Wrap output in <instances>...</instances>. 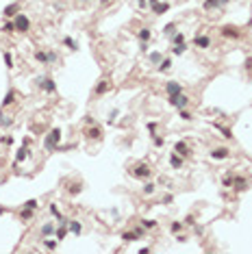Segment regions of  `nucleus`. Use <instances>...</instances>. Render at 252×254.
Listing matches in <instances>:
<instances>
[{"mask_svg": "<svg viewBox=\"0 0 252 254\" xmlns=\"http://www.w3.org/2000/svg\"><path fill=\"white\" fill-rule=\"evenodd\" d=\"M57 243H59V239H46V241H44V245H46L48 250H55Z\"/></svg>", "mask_w": 252, "mask_h": 254, "instance_id": "obj_28", "label": "nucleus"}, {"mask_svg": "<svg viewBox=\"0 0 252 254\" xmlns=\"http://www.w3.org/2000/svg\"><path fill=\"white\" fill-rule=\"evenodd\" d=\"M193 43L198 46V48H209V46H211V39H209L207 35H198V37H193Z\"/></svg>", "mask_w": 252, "mask_h": 254, "instance_id": "obj_8", "label": "nucleus"}, {"mask_svg": "<svg viewBox=\"0 0 252 254\" xmlns=\"http://www.w3.org/2000/svg\"><path fill=\"white\" fill-rule=\"evenodd\" d=\"M183 228V222H172V226H170V230H172V233L176 235V233H178V230Z\"/></svg>", "mask_w": 252, "mask_h": 254, "instance_id": "obj_33", "label": "nucleus"}, {"mask_svg": "<svg viewBox=\"0 0 252 254\" xmlns=\"http://www.w3.org/2000/svg\"><path fill=\"white\" fill-rule=\"evenodd\" d=\"M152 141H155V146H157V148H161V146L165 144V141H163V137H159V135H155V137H152Z\"/></svg>", "mask_w": 252, "mask_h": 254, "instance_id": "obj_40", "label": "nucleus"}, {"mask_svg": "<svg viewBox=\"0 0 252 254\" xmlns=\"http://www.w3.org/2000/svg\"><path fill=\"white\" fill-rule=\"evenodd\" d=\"M155 187H157V185H152V182H146V187H143V193H146V196L155 193Z\"/></svg>", "mask_w": 252, "mask_h": 254, "instance_id": "obj_32", "label": "nucleus"}, {"mask_svg": "<svg viewBox=\"0 0 252 254\" xmlns=\"http://www.w3.org/2000/svg\"><path fill=\"white\" fill-rule=\"evenodd\" d=\"M174 152L181 154V156H187V154H189V146H187L185 141H176V144H174Z\"/></svg>", "mask_w": 252, "mask_h": 254, "instance_id": "obj_6", "label": "nucleus"}, {"mask_svg": "<svg viewBox=\"0 0 252 254\" xmlns=\"http://www.w3.org/2000/svg\"><path fill=\"white\" fill-rule=\"evenodd\" d=\"M185 50H187L185 41H183V43H174V48H172V52H174V54H183Z\"/></svg>", "mask_w": 252, "mask_h": 254, "instance_id": "obj_20", "label": "nucleus"}, {"mask_svg": "<svg viewBox=\"0 0 252 254\" xmlns=\"http://www.w3.org/2000/svg\"><path fill=\"white\" fill-rule=\"evenodd\" d=\"M122 239L131 243V241H137L139 237H137V233H135V230H133V233H124V235H122Z\"/></svg>", "mask_w": 252, "mask_h": 254, "instance_id": "obj_23", "label": "nucleus"}, {"mask_svg": "<svg viewBox=\"0 0 252 254\" xmlns=\"http://www.w3.org/2000/svg\"><path fill=\"white\" fill-rule=\"evenodd\" d=\"M215 7H220V0H204V9L209 11V9H215Z\"/></svg>", "mask_w": 252, "mask_h": 254, "instance_id": "obj_27", "label": "nucleus"}, {"mask_svg": "<svg viewBox=\"0 0 252 254\" xmlns=\"http://www.w3.org/2000/svg\"><path fill=\"white\" fill-rule=\"evenodd\" d=\"M48 61L55 63V61H57V54H55V52H48Z\"/></svg>", "mask_w": 252, "mask_h": 254, "instance_id": "obj_47", "label": "nucleus"}, {"mask_svg": "<svg viewBox=\"0 0 252 254\" xmlns=\"http://www.w3.org/2000/svg\"><path fill=\"white\" fill-rule=\"evenodd\" d=\"M137 37H139L141 41H148V39H150V31H148V28H143V31H139V35H137Z\"/></svg>", "mask_w": 252, "mask_h": 254, "instance_id": "obj_34", "label": "nucleus"}, {"mask_svg": "<svg viewBox=\"0 0 252 254\" xmlns=\"http://www.w3.org/2000/svg\"><path fill=\"white\" fill-rule=\"evenodd\" d=\"M37 206H39V202H37L35 198H31V200L24 202V209H31V211H33V209H37Z\"/></svg>", "mask_w": 252, "mask_h": 254, "instance_id": "obj_24", "label": "nucleus"}, {"mask_svg": "<svg viewBox=\"0 0 252 254\" xmlns=\"http://www.w3.org/2000/svg\"><path fill=\"white\" fill-rule=\"evenodd\" d=\"M172 200H174L172 196H165V198H163V204H172Z\"/></svg>", "mask_w": 252, "mask_h": 254, "instance_id": "obj_50", "label": "nucleus"}, {"mask_svg": "<svg viewBox=\"0 0 252 254\" xmlns=\"http://www.w3.org/2000/svg\"><path fill=\"white\" fill-rule=\"evenodd\" d=\"M233 176H224V180H222V185H224V187H231V185H233Z\"/></svg>", "mask_w": 252, "mask_h": 254, "instance_id": "obj_41", "label": "nucleus"}, {"mask_svg": "<svg viewBox=\"0 0 252 254\" xmlns=\"http://www.w3.org/2000/svg\"><path fill=\"white\" fill-rule=\"evenodd\" d=\"M148 130H150V133H155V130H157V124H155V122H150V124H148Z\"/></svg>", "mask_w": 252, "mask_h": 254, "instance_id": "obj_48", "label": "nucleus"}, {"mask_svg": "<svg viewBox=\"0 0 252 254\" xmlns=\"http://www.w3.org/2000/svg\"><path fill=\"white\" fill-rule=\"evenodd\" d=\"M133 176H135V178H148V176H150V167H148V163H137L135 170H133Z\"/></svg>", "mask_w": 252, "mask_h": 254, "instance_id": "obj_4", "label": "nucleus"}, {"mask_svg": "<svg viewBox=\"0 0 252 254\" xmlns=\"http://www.w3.org/2000/svg\"><path fill=\"white\" fill-rule=\"evenodd\" d=\"M178 115H181V120H185V122H189V120H191V115H189L187 111H183V109H181V113H178Z\"/></svg>", "mask_w": 252, "mask_h": 254, "instance_id": "obj_42", "label": "nucleus"}, {"mask_svg": "<svg viewBox=\"0 0 252 254\" xmlns=\"http://www.w3.org/2000/svg\"><path fill=\"white\" fill-rule=\"evenodd\" d=\"M87 137H91V139H100V128H96V126L89 128L87 130Z\"/></svg>", "mask_w": 252, "mask_h": 254, "instance_id": "obj_26", "label": "nucleus"}, {"mask_svg": "<svg viewBox=\"0 0 252 254\" xmlns=\"http://www.w3.org/2000/svg\"><path fill=\"white\" fill-rule=\"evenodd\" d=\"M115 115H117V111H111V118H107V122H109V124H113V122H115Z\"/></svg>", "mask_w": 252, "mask_h": 254, "instance_id": "obj_46", "label": "nucleus"}, {"mask_svg": "<svg viewBox=\"0 0 252 254\" xmlns=\"http://www.w3.org/2000/svg\"><path fill=\"white\" fill-rule=\"evenodd\" d=\"M109 89H111V83H109V80H100L94 91H96V96H102V94H107Z\"/></svg>", "mask_w": 252, "mask_h": 254, "instance_id": "obj_7", "label": "nucleus"}, {"mask_svg": "<svg viewBox=\"0 0 252 254\" xmlns=\"http://www.w3.org/2000/svg\"><path fill=\"white\" fill-rule=\"evenodd\" d=\"M167 9H170V5H167V2H163V5H159V2H157V5L152 7V11H155V13H159V15H161V13H165Z\"/></svg>", "mask_w": 252, "mask_h": 254, "instance_id": "obj_19", "label": "nucleus"}, {"mask_svg": "<svg viewBox=\"0 0 252 254\" xmlns=\"http://www.w3.org/2000/svg\"><path fill=\"white\" fill-rule=\"evenodd\" d=\"M170 165H172L174 170H181V167H183V156L174 152V154L170 156Z\"/></svg>", "mask_w": 252, "mask_h": 254, "instance_id": "obj_9", "label": "nucleus"}, {"mask_svg": "<svg viewBox=\"0 0 252 254\" xmlns=\"http://www.w3.org/2000/svg\"><path fill=\"white\" fill-rule=\"evenodd\" d=\"M67 228L72 230L74 235H81V230H83V226H81L78 222H67Z\"/></svg>", "mask_w": 252, "mask_h": 254, "instance_id": "obj_15", "label": "nucleus"}, {"mask_svg": "<svg viewBox=\"0 0 252 254\" xmlns=\"http://www.w3.org/2000/svg\"><path fill=\"white\" fill-rule=\"evenodd\" d=\"M29 28H31V22H29V17L24 15V13L15 15V31H20V33H26Z\"/></svg>", "mask_w": 252, "mask_h": 254, "instance_id": "obj_2", "label": "nucleus"}, {"mask_svg": "<svg viewBox=\"0 0 252 254\" xmlns=\"http://www.w3.org/2000/svg\"><path fill=\"white\" fill-rule=\"evenodd\" d=\"M100 2H109V0H100Z\"/></svg>", "mask_w": 252, "mask_h": 254, "instance_id": "obj_51", "label": "nucleus"}, {"mask_svg": "<svg viewBox=\"0 0 252 254\" xmlns=\"http://www.w3.org/2000/svg\"><path fill=\"white\" fill-rule=\"evenodd\" d=\"M70 193H81V187H78V185H72V187H70Z\"/></svg>", "mask_w": 252, "mask_h": 254, "instance_id": "obj_45", "label": "nucleus"}, {"mask_svg": "<svg viewBox=\"0 0 252 254\" xmlns=\"http://www.w3.org/2000/svg\"><path fill=\"white\" fill-rule=\"evenodd\" d=\"M172 41H174V43H183V41H185V35H183V33H176V35L172 37Z\"/></svg>", "mask_w": 252, "mask_h": 254, "instance_id": "obj_37", "label": "nucleus"}, {"mask_svg": "<svg viewBox=\"0 0 252 254\" xmlns=\"http://www.w3.org/2000/svg\"><path fill=\"white\" fill-rule=\"evenodd\" d=\"M35 59H37L39 63H50V61H48V54H46V52H41V50H37V52H35Z\"/></svg>", "mask_w": 252, "mask_h": 254, "instance_id": "obj_25", "label": "nucleus"}, {"mask_svg": "<svg viewBox=\"0 0 252 254\" xmlns=\"http://www.w3.org/2000/svg\"><path fill=\"white\" fill-rule=\"evenodd\" d=\"M17 11H20V5L13 2V5H9V7H5V17H15Z\"/></svg>", "mask_w": 252, "mask_h": 254, "instance_id": "obj_10", "label": "nucleus"}, {"mask_svg": "<svg viewBox=\"0 0 252 254\" xmlns=\"http://www.w3.org/2000/svg\"><path fill=\"white\" fill-rule=\"evenodd\" d=\"M150 63H161V52H150Z\"/></svg>", "mask_w": 252, "mask_h": 254, "instance_id": "obj_30", "label": "nucleus"}, {"mask_svg": "<svg viewBox=\"0 0 252 254\" xmlns=\"http://www.w3.org/2000/svg\"><path fill=\"white\" fill-rule=\"evenodd\" d=\"M63 43L67 46V48H70V50H76V48H78V43H76V41H74L72 37H63Z\"/></svg>", "mask_w": 252, "mask_h": 254, "instance_id": "obj_22", "label": "nucleus"}, {"mask_svg": "<svg viewBox=\"0 0 252 254\" xmlns=\"http://www.w3.org/2000/svg\"><path fill=\"white\" fill-rule=\"evenodd\" d=\"M31 217H33L31 209H24V211H22V219H31Z\"/></svg>", "mask_w": 252, "mask_h": 254, "instance_id": "obj_43", "label": "nucleus"}, {"mask_svg": "<svg viewBox=\"0 0 252 254\" xmlns=\"http://www.w3.org/2000/svg\"><path fill=\"white\" fill-rule=\"evenodd\" d=\"M37 85L44 91H48V94H55V91H57V83L52 78H37Z\"/></svg>", "mask_w": 252, "mask_h": 254, "instance_id": "obj_3", "label": "nucleus"}, {"mask_svg": "<svg viewBox=\"0 0 252 254\" xmlns=\"http://www.w3.org/2000/svg\"><path fill=\"white\" fill-rule=\"evenodd\" d=\"M50 213H52V217H57V222H61V219H65V217L61 215V211L57 209V204H50Z\"/></svg>", "mask_w": 252, "mask_h": 254, "instance_id": "obj_18", "label": "nucleus"}, {"mask_svg": "<svg viewBox=\"0 0 252 254\" xmlns=\"http://www.w3.org/2000/svg\"><path fill=\"white\" fill-rule=\"evenodd\" d=\"M226 156H228V150H226V148H217V150L211 152V159H217V161H222Z\"/></svg>", "mask_w": 252, "mask_h": 254, "instance_id": "obj_12", "label": "nucleus"}, {"mask_svg": "<svg viewBox=\"0 0 252 254\" xmlns=\"http://www.w3.org/2000/svg\"><path fill=\"white\" fill-rule=\"evenodd\" d=\"M215 128H217V130H222V135L226 137V139H231V137H233V133H231L228 128H224V126H220V124H215Z\"/></svg>", "mask_w": 252, "mask_h": 254, "instance_id": "obj_29", "label": "nucleus"}, {"mask_svg": "<svg viewBox=\"0 0 252 254\" xmlns=\"http://www.w3.org/2000/svg\"><path fill=\"white\" fill-rule=\"evenodd\" d=\"M165 89H167V94H170V96H174V94H183V87H181L178 83H167Z\"/></svg>", "mask_w": 252, "mask_h": 254, "instance_id": "obj_11", "label": "nucleus"}, {"mask_svg": "<svg viewBox=\"0 0 252 254\" xmlns=\"http://www.w3.org/2000/svg\"><path fill=\"white\" fill-rule=\"evenodd\" d=\"M81 2H87V0H81Z\"/></svg>", "mask_w": 252, "mask_h": 254, "instance_id": "obj_52", "label": "nucleus"}, {"mask_svg": "<svg viewBox=\"0 0 252 254\" xmlns=\"http://www.w3.org/2000/svg\"><path fill=\"white\" fill-rule=\"evenodd\" d=\"M5 63H7V67H9V70L13 67V57H11V52H5Z\"/></svg>", "mask_w": 252, "mask_h": 254, "instance_id": "obj_36", "label": "nucleus"}, {"mask_svg": "<svg viewBox=\"0 0 252 254\" xmlns=\"http://www.w3.org/2000/svg\"><path fill=\"white\" fill-rule=\"evenodd\" d=\"M187 102H189V100H187L183 94H174V96H170V104H172V106L185 109V106H187Z\"/></svg>", "mask_w": 252, "mask_h": 254, "instance_id": "obj_5", "label": "nucleus"}, {"mask_svg": "<svg viewBox=\"0 0 252 254\" xmlns=\"http://www.w3.org/2000/svg\"><path fill=\"white\" fill-rule=\"evenodd\" d=\"M170 65H172V61H170V59H163L161 65H159V70H161V72H167V70H170Z\"/></svg>", "mask_w": 252, "mask_h": 254, "instance_id": "obj_31", "label": "nucleus"}, {"mask_svg": "<svg viewBox=\"0 0 252 254\" xmlns=\"http://www.w3.org/2000/svg\"><path fill=\"white\" fill-rule=\"evenodd\" d=\"M55 230H57L55 224H44V226H41V235H52Z\"/></svg>", "mask_w": 252, "mask_h": 254, "instance_id": "obj_21", "label": "nucleus"}, {"mask_svg": "<svg viewBox=\"0 0 252 254\" xmlns=\"http://www.w3.org/2000/svg\"><path fill=\"white\" fill-rule=\"evenodd\" d=\"M222 35H224V37H239V31L233 28V26H224V28H222Z\"/></svg>", "mask_w": 252, "mask_h": 254, "instance_id": "obj_13", "label": "nucleus"}, {"mask_svg": "<svg viewBox=\"0 0 252 254\" xmlns=\"http://www.w3.org/2000/svg\"><path fill=\"white\" fill-rule=\"evenodd\" d=\"M2 31H5V33H13V31H15V22H7V24L2 26Z\"/></svg>", "mask_w": 252, "mask_h": 254, "instance_id": "obj_35", "label": "nucleus"}, {"mask_svg": "<svg viewBox=\"0 0 252 254\" xmlns=\"http://www.w3.org/2000/svg\"><path fill=\"white\" fill-rule=\"evenodd\" d=\"M13 102H15V91H9V94L5 96V100H2V106H9Z\"/></svg>", "mask_w": 252, "mask_h": 254, "instance_id": "obj_17", "label": "nucleus"}, {"mask_svg": "<svg viewBox=\"0 0 252 254\" xmlns=\"http://www.w3.org/2000/svg\"><path fill=\"white\" fill-rule=\"evenodd\" d=\"M9 124H11V120L5 118V115H0V126H9Z\"/></svg>", "mask_w": 252, "mask_h": 254, "instance_id": "obj_44", "label": "nucleus"}, {"mask_svg": "<svg viewBox=\"0 0 252 254\" xmlns=\"http://www.w3.org/2000/svg\"><path fill=\"white\" fill-rule=\"evenodd\" d=\"M141 226H143V228H155V226H157V222H155V219H143V222H141Z\"/></svg>", "mask_w": 252, "mask_h": 254, "instance_id": "obj_38", "label": "nucleus"}, {"mask_svg": "<svg viewBox=\"0 0 252 254\" xmlns=\"http://www.w3.org/2000/svg\"><path fill=\"white\" fill-rule=\"evenodd\" d=\"M26 156H29V150H26V148L17 150V154H15V163H22V161H26Z\"/></svg>", "mask_w": 252, "mask_h": 254, "instance_id": "obj_16", "label": "nucleus"}, {"mask_svg": "<svg viewBox=\"0 0 252 254\" xmlns=\"http://www.w3.org/2000/svg\"><path fill=\"white\" fill-rule=\"evenodd\" d=\"M59 141H61V130L59 128H52L48 135H46V141H44V148L46 150H57V146H59Z\"/></svg>", "mask_w": 252, "mask_h": 254, "instance_id": "obj_1", "label": "nucleus"}, {"mask_svg": "<svg viewBox=\"0 0 252 254\" xmlns=\"http://www.w3.org/2000/svg\"><path fill=\"white\" fill-rule=\"evenodd\" d=\"M233 185H235V189H237V191H243V189L248 187L246 178H235V180H233Z\"/></svg>", "mask_w": 252, "mask_h": 254, "instance_id": "obj_14", "label": "nucleus"}, {"mask_svg": "<svg viewBox=\"0 0 252 254\" xmlns=\"http://www.w3.org/2000/svg\"><path fill=\"white\" fill-rule=\"evenodd\" d=\"M174 28H176V24H174V22H170V24L163 28V33H165V35H172V33H174Z\"/></svg>", "mask_w": 252, "mask_h": 254, "instance_id": "obj_39", "label": "nucleus"}, {"mask_svg": "<svg viewBox=\"0 0 252 254\" xmlns=\"http://www.w3.org/2000/svg\"><path fill=\"white\" fill-rule=\"evenodd\" d=\"M137 5H139L141 9H146V7H148V0H137Z\"/></svg>", "mask_w": 252, "mask_h": 254, "instance_id": "obj_49", "label": "nucleus"}]
</instances>
